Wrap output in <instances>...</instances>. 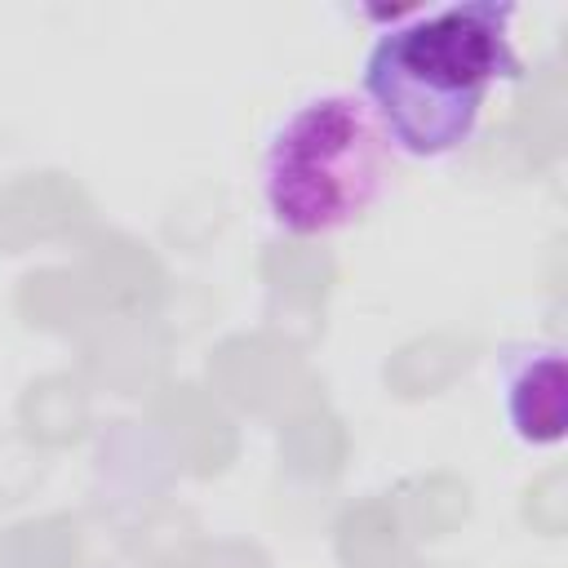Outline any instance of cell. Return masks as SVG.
Here are the masks:
<instances>
[{
	"label": "cell",
	"mask_w": 568,
	"mask_h": 568,
	"mask_svg": "<svg viewBox=\"0 0 568 568\" xmlns=\"http://www.w3.org/2000/svg\"><path fill=\"white\" fill-rule=\"evenodd\" d=\"M510 0H453L404 9L364 53V102L386 142L413 160L462 151L497 84L524 80Z\"/></svg>",
	"instance_id": "1"
},
{
	"label": "cell",
	"mask_w": 568,
	"mask_h": 568,
	"mask_svg": "<svg viewBox=\"0 0 568 568\" xmlns=\"http://www.w3.org/2000/svg\"><path fill=\"white\" fill-rule=\"evenodd\" d=\"M395 146L364 93L324 89L297 102L262 151V204L288 235L355 226L386 191Z\"/></svg>",
	"instance_id": "2"
},
{
	"label": "cell",
	"mask_w": 568,
	"mask_h": 568,
	"mask_svg": "<svg viewBox=\"0 0 568 568\" xmlns=\"http://www.w3.org/2000/svg\"><path fill=\"white\" fill-rule=\"evenodd\" d=\"M506 368V417L524 444L564 439V355L555 346H515Z\"/></svg>",
	"instance_id": "3"
}]
</instances>
